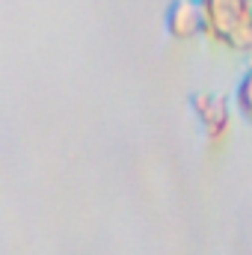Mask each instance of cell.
<instances>
[{
	"label": "cell",
	"mask_w": 252,
	"mask_h": 255,
	"mask_svg": "<svg viewBox=\"0 0 252 255\" xmlns=\"http://www.w3.org/2000/svg\"><path fill=\"white\" fill-rule=\"evenodd\" d=\"M205 39L217 48L252 60V0H199Z\"/></svg>",
	"instance_id": "6da1fadb"
},
{
	"label": "cell",
	"mask_w": 252,
	"mask_h": 255,
	"mask_svg": "<svg viewBox=\"0 0 252 255\" xmlns=\"http://www.w3.org/2000/svg\"><path fill=\"white\" fill-rule=\"evenodd\" d=\"M190 110L196 116V122L202 128L208 145H223L232 133V104L229 98H223L220 92H208V89H199L190 95Z\"/></svg>",
	"instance_id": "7a4b0ae2"
},
{
	"label": "cell",
	"mask_w": 252,
	"mask_h": 255,
	"mask_svg": "<svg viewBox=\"0 0 252 255\" xmlns=\"http://www.w3.org/2000/svg\"><path fill=\"white\" fill-rule=\"evenodd\" d=\"M163 27L172 42H196L199 36H205L202 3L199 0H172L166 6Z\"/></svg>",
	"instance_id": "3957f363"
},
{
	"label": "cell",
	"mask_w": 252,
	"mask_h": 255,
	"mask_svg": "<svg viewBox=\"0 0 252 255\" xmlns=\"http://www.w3.org/2000/svg\"><path fill=\"white\" fill-rule=\"evenodd\" d=\"M232 107L238 110V116L252 128V63L244 68V74L235 83V95H232Z\"/></svg>",
	"instance_id": "277c9868"
}]
</instances>
